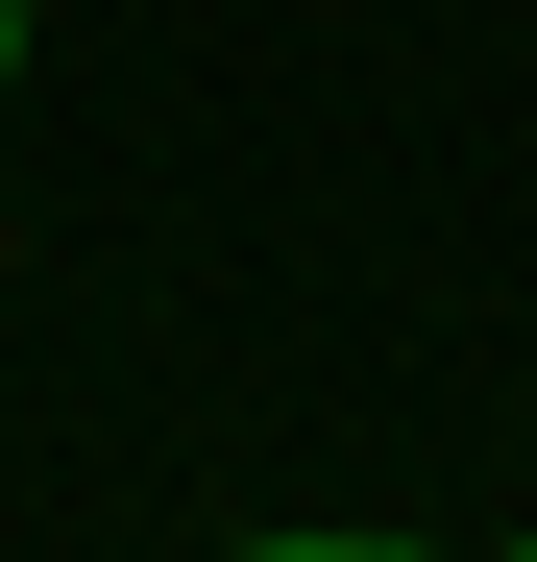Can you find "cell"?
I'll return each mask as SVG.
<instances>
[{
	"label": "cell",
	"mask_w": 537,
	"mask_h": 562,
	"mask_svg": "<svg viewBox=\"0 0 537 562\" xmlns=\"http://www.w3.org/2000/svg\"><path fill=\"white\" fill-rule=\"evenodd\" d=\"M244 562H415V538H244Z\"/></svg>",
	"instance_id": "1"
},
{
	"label": "cell",
	"mask_w": 537,
	"mask_h": 562,
	"mask_svg": "<svg viewBox=\"0 0 537 562\" xmlns=\"http://www.w3.org/2000/svg\"><path fill=\"white\" fill-rule=\"evenodd\" d=\"M0 99H25V0H0Z\"/></svg>",
	"instance_id": "2"
},
{
	"label": "cell",
	"mask_w": 537,
	"mask_h": 562,
	"mask_svg": "<svg viewBox=\"0 0 537 562\" xmlns=\"http://www.w3.org/2000/svg\"><path fill=\"white\" fill-rule=\"evenodd\" d=\"M489 562H537V538H489Z\"/></svg>",
	"instance_id": "3"
}]
</instances>
